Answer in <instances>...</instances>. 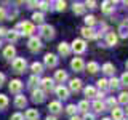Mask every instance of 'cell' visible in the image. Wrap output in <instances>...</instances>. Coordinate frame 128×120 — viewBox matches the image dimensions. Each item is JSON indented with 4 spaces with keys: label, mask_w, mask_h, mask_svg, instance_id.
<instances>
[{
    "label": "cell",
    "mask_w": 128,
    "mask_h": 120,
    "mask_svg": "<svg viewBox=\"0 0 128 120\" xmlns=\"http://www.w3.org/2000/svg\"><path fill=\"white\" fill-rule=\"evenodd\" d=\"M54 5H56V10H58V11H64V10H66V2H64V0H58Z\"/></svg>",
    "instance_id": "40"
},
{
    "label": "cell",
    "mask_w": 128,
    "mask_h": 120,
    "mask_svg": "<svg viewBox=\"0 0 128 120\" xmlns=\"http://www.w3.org/2000/svg\"><path fill=\"white\" fill-rule=\"evenodd\" d=\"M14 30H21L19 34H22V35H32V34H34V30H35V27H34V24H32V22L24 21V22L19 24L18 29H14Z\"/></svg>",
    "instance_id": "1"
},
{
    "label": "cell",
    "mask_w": 128,
    "mask_h": 120,
    "mask_svg": "<svg viewBox=\"0 0 128 120\" xmlns=\"http://www.w3.org/2000/svg\"><path fill=\"white\" fill-rule=\"evenodd\" d=\"M85 24H86V27H91V29H93V26L96 24V18H94L93 14L85 16Z\"/></svg>",
    "instance_id": "32"
},
{
    "label": "cell",
    "mask_w": 128,
    "mask_h": 120,
    "mask_svg": "<svg viewBox=\"0 0 128 120\" xmlns=\"http://www.w3.org/2000/svg\"><path fill=\"white\" fill-rule=\"evenodd\" d=\"M70 50L74 51V53H83V51L86 50V43H85V40H82V38H75L74 42H72V45H70Z\"/></svg>",
    "instance_id": "2"
},
{
    "label": "cell",
    "mask_w": 128,
    "mask_h": 120,
    "mask_svg": "<svg viewBox=\"0 0 128 120\" xmlns=\"http://www.w3.org/2000/svg\"><path fill=\"white\" fill-rule=\"evenodd\" d=\"M8 106V98L5 94H0V109H5Z\"/></svg>",
    "instance_id": "39"
},
{
    "label": "cell",
    "mask_w": 128,
    "mask_h": 120,
    "mask_svg": "<svg viewBox=\"0 0 128 120\" xmlns=\"http://www.w3.org/2000/svg\"><path fill=\"white\" fill-rule=\"evenodd\" d=\"M26 104H27L26 96H24V94H16V98H14V106H16V107L22 109V107L26 106Z\"/></svg>",
    "instance_id": "15"
},
{
    "label": "cell",
    "mask_w": 128,
    "mask_h": 120,
    "mask_svg": "<svg viewBox=\"0 0 128 120\" xmlns=\"http://www.w3.org/2000/svg\"><path fill=\"white\" fill-rule=\"evenodd\" d=\"M125 66H126V72H128V61H126V64H125Z\"/></svg>",
    "instance_id": "53"
},
{
    "label": "cell",
    "mask_w": 128,
    "mask_h": 120,
    "mask_svg": "<svg viewBox=\"0 0 128 120\" xmlns=\"http://www.w3.org/2000/svg\"><path fill=\"white\" fill-rule=\"evenodd\" d=\"M32 19H34V22L42 24L43 22V13H34L32 14Z\"/></svg>",
    "instance_id": "36"
},
{
    "label": "cell",
    "mask_w": 128,
    "mask_h": 120,
    "mask_svg": "<svg viewBox=\"0 0 128 120\" xmlns=\"http://www.w3.org/2000/svg\"><path fill=\"white\" fill-rule=\"evenodd\" d=\"M123 120H125V118H123Z\"/></svg>",
    "instance_id": "57"
},
{
    "label": "cell",
    "mask_w": 128,
    "mask_h": 120,
    "mask_svg": "<svg viewBox=\"0 0 128 120\" xmlns=\"http://www.w3.org/2000/svg\"><path fill=\"white\" fill-rule=\"evenodd\" d=\"M93 109L96 112H102L104 109H106V104H104L102 101H99V99H96V101L93 102Z\"/></svg>",
    "instance_id": "30"
},
{
    "label": "cell",
    "mask_w": 128,
    "mask_h": 120,
    "mask_svg": "<svg viewBox=\"0 0 128 120\" xmlns=\"http://www.w3.org/2000/svg\"><path fill=\"white\" fill-rule=\"evenodd\" d=\"M10 91L11 93H14V94H19V91L22 90V82L21 80H18V78H14V80H11L10 82Z\"/></svg>",
    "instance_id": "9"
},
{
    "label": "cell",
    "mask_w": 128,
    "mask_h": 120,
    "mask_svg": "<svg viewBox=\"0 0 128 120\" xmlns=\"http://www.w3.org/2000/svg\"><path fill=\"white\" fill-rule=\"evenodd\" d=\"M106 43L109 46H114L115 43H117V34H114V32H109V34L106 35Z\"/></svg>",
    "instance_id": "20"
},
{
    "label": "cell",
    "mask_w": 128,
    "mask_h": 120,
    "mask_svg": "<svg viewBox=\"0 0 128 120\" xmlns=\"http://www.w3.org/2000/svg\"><path fill=\"white\" fill-rule=\"evenodd\" d=\"M32 101L34 102H43L45 101V91H42L40 88H37V90H32Z\"/></svg>",
    "instance_id": "8"
},
{
    "label": "cell",
    "mask_w": 128,
    "mask_h": 120,
    "mask_svg": "<svg viewBox=\"0 0 128 120\" xmlns=\"http://www.w3.org/2000/svg\"><path fill=\"white\" fill-rule=\"evenodd\" d=\"M40 35L46 40H51L54 37V29L50 24H42V26H40Z\"/></svg>",
    "instance_id": "3"
},
{
    "label": "cell",
    "mask_w": 128,
    "mask_h": 120,
    "mask_svg": "<svg viewBox=\"0 0 128 120\" xmlns=\"http://www.w3.org/2000/svg\"><path fill=\"white\" fill-rule=\"evenodd\" d=\"M24 120H38L37 109H27V112L24 114Z\"/></svg>",
    "instance_id": "16"
},
{
    "label": "cell",
    "mask_w": 128,
    "mask_h": 120,
    "mask_svg": "<svg viewBox=\"0 0 128 120\" xmlns=\"http://www.w3.org/2000/svg\"><path fill=\"white\" fill-rule=\"evenodd\" d=\"M58 51H59V54H62V56H69L70 54V45L69 43H66V42H61L58 45Z\"/></svg>",
    "instance_id": "13"
},
{
    "label": "cell",
    "mask_w": 128,
    "mask_h": 120,
    "mask_svg": "<svg viewBox=\"0 0 128 120\" xmlns=\"http://www.w3.org/2000/svg\"><path fill=\"white\" fill-rule=\"evenodd\" d=\"M82 120H96V118H94V115H91V114H85V117Z\"/></svg>",
    "instance_id": "47"
},
{
    "label": "cell",
    "mask_w": 128,
    "mask_h": 120,
    "mask_svg": "<svg viewBox=\"0 0 128 120\" xmlns=\"http://www.w3.org/2000/svg\"><path fill=\"white\" fill-rule=\"evenodd\" d=\"M5 19H6V11H5V8L0 6V21H5Z\"/></svg>",
    "instance_id": "45"
},
{
    "label": "cell",
    "mask_w": 128,
    "mask_h": 120,
    "mask_svg": "<svg viewBox=\"0 0 128 120\" xmlns=\"http://www.w3.org/2000/svg\"><path fill=\"white\" fill-rule=\"evenodd\" d=\"M3 82H5V75H3L2 72H0V86L3 85Z\"/></svg>",
    "instance_id": "50"
},
{
    "label": "cell",
    "mask_w": 128,
    "mask_h": 120,
    "mask_svg": "<svg viewBox=\"0 0 128 120\" xmlns=\"http://www.w3.org/2000/svg\"><path fill=\"white\" fill-rule=\"evenodd\" d=\"M83 5H85V8H86V6H88V8H96V2H93V0H90V2H85Z\"/></svg>",
    "instance_id": "46"
},
{
    "label": "cell",
    "mask_w": 128,
    "mask_h": 120,
    "mask_svg": "<svg viewBox=\"0 0 128 120\" xmlns=\"http://www.w3.org/2000/svg\"><path fill=\"white\" fill-rule=\"evenodd\" d=\"M10 120H24V115L18 112V114H13V115H11V118H10Z\"/></svg>",
    "instance_id": "44"
},
{
    "label": "cell",
    "mask_w": 128,
    "mask_h": 120,
    "mask_svg": "<svg viewBox=\"0 0 128 120\" xmlns=\"http://www.w3.org/2000/svg\"><path fill=\"white\" fill-rule=\"evenodd\" d=\"M77 110H82L85 114H88V101H80L77 106Z\"/></svg>",
    "instance_id": "35"
},
{
    "label": "cell",
    "mask_w": 128,
    "mask_h": 120,
    "mask_svg": "<svg viewBox=\"0 0 128 120\" xmlns=\"http://www.w3.org/2000/svg\"><path fill=\"white\" fill-rule=\"evenodd\" d=\"M43 62H45L46 67H56V64H58V56L53 54V53H48V54H45V58H43Z\"/></svg>",
    "instance_id": "7"
},
{
    "label": "cell",
    "mask_w": 128,
    "mask_h": 120,
    "mask_svg": "<svg viewBox=\"0 0 128 120\" xmlns=\"http://www.w3.org/2000/svg\"><path fill=\"white\" fill-rule=\"evenodd\" d=\"M98 88H99L101 91L107 90V88H109V82H107L106 78H99V80H98Z\"/></svg>",
    "instance_id": "34"
},
{
    "label": "cell",
    "mask_w": 128,
    "mask_h": 120,
    "mask_svg": "<svg viewBox=\"0 0 128 120\" xmlns=\"http://www.w3.org/2000/svg\"><path fill=\"white\" fill-rule=\"evenodd\" d=\"M27 46H29V50L30 51H38L40 48H42V42H40V38L38 37H34V35H32V37L29 38V42H27Z\"/></svg>",
    "instance_id": "6"
},
{
    "label": "cell",
    "mask_w": 128,
    "mask_h": 120,
    "mask_svg": "<svg viewBox=\"0 0 128 120\" xmlns=\"http://www.w3.org/2000/svg\"><path fill=\"white\" fill-rule=\"evenodd\" d=\"M126 115H128V106H126Z\"/></svg>",
    "instance_id": "55"
},
{
    "label": "cell",
    "mask_w": 128,
    "mask_h": 120,
    "mask_svg": "<svg viewBox=\"0 0 128 120\" xmlns=\"http://www.w3.org/2000/svg\"><path fill=\"white\" fill-rule=\"evenodd\" d=\"M27 5L30 8H35V6H38V2H27Z\"/></svg>",
    "instance_id": "48"
},
{
    "label": "cell",
    "mask_w": 128,
    "mask_h": 120,
    "mask_svg": "<svg viewBox=\"0 0 128 120\" xmlns=\"http://www.w3.org/2000/svg\"><path fill=\"white\" fill-rule=\"evenodd\" d=\"M38 6L43 11H46V10H50V2H38Z\"/></svg>",
    "instance_id": "42"
},
{
    "label": "cell",
    "mask_w": 128,
    "mask_h": 120,
    "mask_svg": "<svg viewBox=\"0 0 128 120\" xmlns=\"http://www.w3.org/2000/svg\"><path fill=\"white\" fill-rule=\"evenodd\" d=\"M48 109H50L51 114H59L62 107H61V104H59V101H51L50 106H48Z\"/></svg>",
    "instance_id": "18"
},
{
    "label": "cell",
    "mask_w": 128,
    "mask_h": 120,
    "mask_svg": "<svg viewBox=\"0 0 128 120\" xmlns=\"http://www.w3.org/2000/svg\"><path fill=\"white\" fill-rule=\"evenodd\" d=\"M102 120H112V118H109V117H106V118H102Z\"/></svg>",
    "instance_id": "54"
},
{
    "label": "cell",
    "mask_w": 128,
    "mask_h": 120,
    "mask_svg": "<svg viewBox=\"0 0 128 120\" xmlns=\"http://www.w3.org/2000/svg\"><path fill=\"white\" fill-rule=\"evenodd\" d=\"M70 67H72L75 72H82L83 67H85V62H83L82 58H74V59L70 61Z\"/></svg>",
    "instance_id": "10"
},
{
    "label": "cell",
    "mask_w": 128,
    "mask_h": 120,
    "mask_svg": "<svg viewBox=\"0 0 128 120\" xmlns=\"http://www.w3.org/2000/svg\"><path fill=\"white\" fill-rule=\"evenodd\" d=\"M102 13H106V14H109L112 13V10H114V2H109V0H106V2H102Z\"/></svg>",
    "instance_id": "21"
},
{
    "label": "cell",
    "mask_w": 128,
    "mask_h": 120,
    "mask_svg": "<svg viewBox=\"0 0 128 120\" xmlns=\"http://www.w3.org/2000/svg\"><path fill=\"white\" fill-rule=\"evenodd\" d=\"M107 82H109V88H110V90H118V88H120V80L118 78L112 77L110 80H107Z\"/></svg>",
    "instance_id": "29"
},
{
    "label": "cell",
    "mask_w": 128,
    "mask_h": 120,
    "mask_svg": "<svg viewBox=\"0 0 128 120\" xmlns=\"http://www.w3.org/2000/svg\"><path fill=\"white\" fill-rule=\"evenodd\" d=\"M66 78H67V72L66 70H56V74H54V80H56V82L62 83Z\"/></svg>",
    "instance_id": "25"
},
{
    "label": "cell",
    "mask_w": 128,
    "mask_h": 120,
    "mask_svg": "<svg viewBox=\"0 0 128 120\" xmlns=\"http://www.w3.org/2000/svg\"><path fill=\"white\" fill-rule=\"evenodd\" d=\"M70 120H82V118H80V117H77V115H72V117H70Z\"/></svg>",
    "instance_id": "52"
},
{
    "label": "cell",
    "mask_w": 128,
    "mask_h": 120,
    "mask_svg": "<svg viewBox=\"0 0 128 120\" xmlns=\"http://www.w3.org/2000/svg\"><path fill=\"white\" fill-rule=\"evenodd\" d=\"M80 88H82V80H78V78H72L70 82H69V88L67 90H70V91H80Z\"/></svg>",
    "instance_id": "14"
},
{
    "label": "cell",
    "mask_w": 128,
    "mask_h": 120,
    "mask_svg": "<svg viewBox=\"0 0 128 120\" xmlns=\"http://www.w3.org/2000/svg\"><path fill=\"white\" fill-rule=\"evenodd\" d=\"M106 104H107L109 107H112V109H114V107H115V104H117V99H114V98H109Z\"/></svg>",
    "instance_id": "43"
},
{
    "label": "cell",
    "mask_w": 128,
    "mask_h": 120,
    "mask_svg": "<svg viewBox=\"0 0 128 120\" xmlns=\"http://www.w3.org/2000/svg\"><path fill=\"white\" fill-rule=\"evenodd\" d=\"M86 69H88L90 74H96V72L99 70V64L96 62V61H90V62L86 64Z\"/></svg>",
    "instance_id": "26"
},
{
    "label": "cell",
    "mask_w": 128,
    "mask_h": 120,
    "mask_svg": "<svg viewBox=\"0 0 128 120\" xmlns=\"http://www.w3.org/2000/svg\"><path fill=\"white\" fill-rule=\"evenodd\" d=\"M30 70H32V74H34V75L42 74V72H43V64L42 62H32L30 64Z\"/></svg>",
    "instance_id": "17"
},
{
    "label": "cell",
    "mask_w": 128,
    "mask_h": 120,
    "mask_svg": "<svg viewBox=\"0 0 128 120\" xmlns=\"http://www.w3.org/2000/svg\"><path fill=\"white\" fill-rule=\"evenodd\" d=\"M6 30H8V29H5V27H0V37L6 35Z\"/></svg>",
    "instance_id": "49"
},
{
    "label": "cell",
    "mask_w": 128,
    "mask_h": 120,
    "mask_svg": "<svg viewBox=\"0 0 128 120\" xmlns=\"http://www.w3.org/2000/svg\"><path fill=\"white\" fill-rule=\"evenodd\" d=\"M40 83V78H38V75H32V77L29 78V83H27V85H29L32 90H35V86H37Z\"/></svg>",
    "instance_id": "31"
},
{
    "label": "cell",
    "mask_w": 128,
    "mask_h": 120,
    "mask_svg": "<svg viewBox=\"0 0 128 120\" xmlns=\"http://www.w3.org/2000/svg\"><path fill=\"white\" fill-rule=\"evenodd\" d=\"M102 72H104V74H107V75H114V72H115V69H114V64L106 62V64L102 66Z\"/></svg>",
    "instance_id": "27"
},
{
    "label": "cell",
    "mask_w": 128,
    "mask_h": 120,
    "mask_svg": "<svg viewBox=\"0 0 128 120\" xmlns=\"http://www.w3.org/2000/svg\"><path fill=\"white\" fill-rule=\"evenodd\" d=\"M118 102L128 104V91H123V93H120V96H118Z\"/></svg>",
    "instance_id": "37"
},
{
    "label": "cell",
    "mask_w": 128,
    "mask_h": 120,
    "mask_svg": "<svg viewBox=\"0 0 128 120\" xmlns=\"http://www.w3.org/2000/svg\"><path fill=\"white\" fill-rule=\"evenodd\" d=\"M118 35L122 38H126L128 37V26H126V24H122V26L118 27Z\"/></svg>",
    "instance_id": "33"
},
{
    "label": "cell",
    "mask_w": 128,
    "mask_h": 120,
    "mask_svg": "<svg viewBox=\"0 0 128 120\" xmlns=\"http://www.w3.org/2000/svg\"><path fill=\"white\" fill-rule=\"evenodd\" d=\"M14 54H16V50H14V46H11V45H8L5 50H3V56H5L6 59L14 58Z\"/></svg>",
    "instance_id": "19"
},
{
    "label": "cell",
    "mask_w": 128,
    "mask_h": 120,
    "mask_svg": "<svg viewBox=\"0 0 128 120\" xmlns=\"http://www.w3.org/2000/svg\"><path fill=\"white\" fill-rule=\"evenodd\" d=\"M46 120H56V117H54V115H48Z\"/></svg>",
    "instance_id": "51"
},
{
    "label": "cell",
    "mask_w": 128,
    "mask_h": 120,
    "mask_svg": "<svg viewBox=\"0 0 128 120\" xmlns=\"http://www.w3.org/2000/svg\"><path fill=\"white\" fill-rule=\"evenodd\" d=\"M38 85H40V90L42 91H51L54 88V80L50 78V77H45V78L40 80Z\"/></svg>",
    "instance_id": "4"
},
{
    "label": "cell",
    "mask_w": 128,
    "mask_h": 120,
    "mask_svg": "<svg viewBox=\"0 0 128 120\" xmlns=\"http://www.w3.org/2000/svg\"><path fill=\"white\" fill-rule=\"evenodd\" d=\"M80 32H82V35H83L85 38H88V40H94L96 37H98V34L94 32V29H91V27H86V26L83 27Z\"/></svg>",
    "instance_id": "11"
},
{
    "label": "cell",
    "mask_w": 128,
    "mask_h": 120,
    "mask_svg": "<svg viewBox=\"0 0 128 120\" xmlns=\"http://www.w3.org/2000/svg\"><path fill=\"white\" fill-rule=\"evenodd\" d=\"M112 120H123V109L114 107L112 109Z\"/></svg>",
    "instance_id": "23"
},
{
    "label": "cell",
    "mask_w": 128,
    "mask_h": 120,
    "mask_svg": "<svg viewBox=\"0 0 128 120\" xmlns=\"http://www.w3.org/2000/svg\"><path fill=\"white\" fill-rule=\"evenodd\" d=\"M54 93H56V96H58L59 99H66V98H69V90H67L66 86H62V85L56 86V88H54Z\"/></svg>",
    "instance_id": "12"
},
{
    "label": "cell",
    "mask_w": 128,
    "mask_h": 120,
    "mask_svg": "<svg viewBox=\"0 0 128 120\" xmlns=\"http://www.w3.org/2000/svg\"><path fill=\"white\" fill-rule=\"evenodd\" d=\"M5 37H6V40H8V42H16V40H18V37H19V32L18 30H6V35H5Z\"/></svg>",
    "instance_id": "22"
},
{
    "label": "cell",
    "mask_w": 128,
    "mask_h": 120,
    "mask_svg": "<svg viewBox=\"0 0 128 120\" xmlns=\"http://www.w3.org/2000/svg\"><path fill=\"white\" fill-rule=\"evenodd\" d=\"M0 45H2V42H0Z\"/></svg>",
    "instance_id": "56"
},
{
    "label": "cell",
    "mask_w": 128,
    "mask_h": 120,
    "mask_svg": "<svg viewBox=\"0 0 128 120\" xmlns=\"http://www.w3.org/2000/svg\"><path fill=\"white\" fill-rule=\"evenodd\" d=\"M66 112L70 115V117H72V115H75V112H77V106H74V104H69V106L66 107Z\"/></svg>",
    "instance_id": "38"
},
{
    "label": "cell",
    "mask_w": 128,
    "mask_h": 120,
    "mask_svg": "<svg viewBox=\"0 0 128 120\" xmlns=\"http://www.w3.org/2000/svg\"><path fill=\"white\" fill-rule=\"evenodd\" d=\"M11 66H13V69L16 72H24L27 62H26V59H24V58H14L13 62H11Z\"/></svg>",
    "instance_id": "5"
},
{
    "label": "cell",
    "mask_w": 128,
    "mask_h": 120,
    "mask_svg": "<svg viewBox=\"0 0 128 120\" xmlns=\"http://www.w3.org/2000/svg\"><path fill=\"white\" fill-rule=\"evenodd\" d=\"M72 10H74L75 14H83V13H85V5H83V3L75 2L74 5H72Z\"/></svg>",
    "instance_id": "24"
},
{
    "label": "cell",
    "mask_w": 128,
    "mask_h": 120,
    "mask_svg": "<svg viewBox=\"0 0 128 120\" xmlns=\"http://www.w3.org/2000/svg\"><path fill=\"white\" fill-rule=\"evenodd\" d=\"M120 85H126L128 86V72H123V75L120 77Z\"/></svg>",
    "instance_id": "41"
},
{
    "label": "cell",
    "mask_w": 128,
    "mask_h": 120,
    "mask_svg": "<svg viewBox=\"0 0 128 120\" xmlns=\"http://www.w3.org/2000/svg\"><path fill=\"white\" fill-rule=\"evenodd\" d=\"M85 96L86 98H96V96H98V91H96L94 86H86L85 88Z\"/></svg>",
    "instance_id": "28"
}]
</instances>
